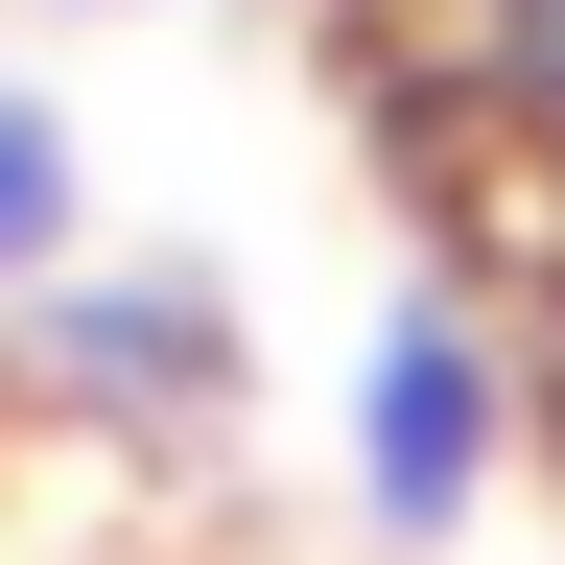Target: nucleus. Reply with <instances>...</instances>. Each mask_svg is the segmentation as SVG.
Segmentation results:
<instances>
[{
	"label": "nucleus",
	"mask_w": 565,
	"mask_h": 565,
	"mask_svg": "<svg viewBox=\"0 0 565 565\" xmlns=\"http://www.w3.org/2000/svg\"><path fill=\"white\" fill-rule=\"evenodd\" d=\"M494 424H519L494 330L448 307V282H401V307H377V353H353V494H377V542H471Z\"/></svg>",
	"instance_id": "obj_1"
},
{
	"label": "nucleus",
	"mask_w": 565,
	"mask_h": 565,
	"mask_svg": "<svg viewBox=\"0 0 565 565\" xmlns=\"http://www.w3.org/2000/svg\"><path fill=\"white\" fill-rule=\"evenodd\" d=\"M24 307H47V401H95V424H212L236 401V307H212L189 259H118V282L47 259Z\"/></svg>",
	"instance_id": "obj_2"
},
{
	"label": "nucleus",
	"mask_w": 565,
	"mask_h": 565,
	"mask_svg": "<svg viewBox=\"0 0 565 565\" xmlns=\"http://www.w3.org/2000/svg\"><path fill=\"white\" fill-rule=\"evenodd\" d=\"M401 95H448V141L519 212H565V0H377Z\"/></svg>",
	"instance_id": "obj_3"
},
{
	"label": "nucleus",
	"mask_w": 565,
	"mask_h": 565,
	"mask_svg": "<svg viewBox=\"0 0 565 565\" xmlns=\"http://www.w3.org/2000/svg\"><path fill=\"white\" fill-rule=\"evenodd\" d=\"M71 236H95V166H71V118H47V95H0V282H47Z\"/></svg>",
	"instance_id": "obj_4"
}]
</instances>
